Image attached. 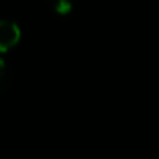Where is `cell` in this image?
Here are the masks:
<instances>
[{"mask_svg":"<svg viewBox=\"0 0 159 159\" xmlns=\"http://www.w3.org/2000/svg\"><path fill=\"white\" fill-rule=\"evenodd\" d=\"M58 14H69L72 11V0H48Z\"/></svg>","mask_w":159,"mask_h":159,"instance_id":"2","label":"cell"},{"mask_svg":"<svg viewBox=\"0 0 159 159\" xmlns=\"http://www.w3.org/2000/svg\"><path fill=\"white\" fill-rule=\"evenodd\" d=\"M20 41V28L10 20H0V52H8Z\"/></svg>","mask_w":159,"mask_h":159,"instance_id":"1","label":"cell"},{"mask_svg":"<svg viewBox=\"0 0 159 159\" xmlns=\"http://www.w3.org/2000/svg\"><path fill=\"white\" fill-rule=\"evenodd\" d=\"M8 81V69H7V64L5 61L0 58V89H2Z\"/></svg>","mask_w":159,"mask_h":159,"instance_id":"3","label":"cell"}]
</instances>
